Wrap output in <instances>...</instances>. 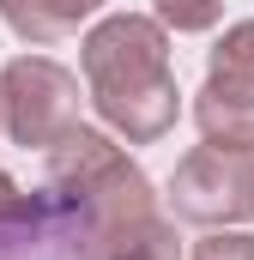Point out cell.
<instances>
[{"label":"cell","instance_id":"obj_1","mask_svg":"<svg viewBox=\"0 0 254 260\" xmlns=\"http://www.w3.org/2000/svg\"><path fill=\"white\" fill-rule=\"evenodd\" d=\"M49 224L73 260H121L164 218L151 212V188L139 164H127L115 139L91 127H67L49 145Z\"/></svg>","mask_w":254,"mask_h":260},{"label":"cell","instance_id":"obj_2","mask_svg":"<svg viewBox=\"0 0 254 260\" xmlns=\"http://www.w3.org/2000/svg\"><path fill=\"white\" fill-rule=\"evenodd\" d=\"M85 79H91V103L115 133L133 145H151L176 127L182 91L170 73V30L157 18L115 12L85 37Z\"/></svg>","mask_w":254,"mask_h":260},{"label":"cell","instance_id":"obj_3","mask_svg":"<svg viewBox=\"0 0 254 260\" xmlns=\"http://www.w3.org/2000/svg\"><path fill=\"white\" fill-rule=\"evenodd\" d=\"M170 212L182 224H248L254 218V151H224V145H200L176 164L170 176Z\"/></svg>","mask_w":254,"mask_h":260},{"label":"cell","instance_id":"obj_4","mask_svg":"<svg viewBox=\"0 0 254 260\" xmlns=\"http://www.w3.org/2000/svg\"><path fill=\"white\" fill-rule=\"evenodd\" d=\"M0 127L18 145H55L67 127H79V79L43 55H18L0 73Z\"/></svg>","mask_w":254,"mask_h":260},{"label":"cell","instance_id":"obj_5","mask_svg":"<svg viewBox=\"0 0 254 260\" xmlns=\"http://www.w3.org/2000/svg\"><path fill=\"white\" fill-rule=\"evenodd\" d=\"M194 121H200V133H206V145L254 151V85L206 79L200 97H194Z\"/></svg>","mask_w":254,"mask_h":260},{"label":"cell","instance_id":"obj_6","mask_svg":"<svg viewBox=\"0 0 254 260\" xmlns=\"http://www.w3.org/2000/svg\"><path fill=\"white\" fill-rule=\"evenodd\" d=\"M103 0H0V18L24 37V43H55L67 30H79Z\"/></svg>","mask_w":254,"mask_h":260},{"label":"cell","instance_id":"obj_7","mask_svg":"<svg viewBox=\"0 0 254 260\" xmlns=\"http://www.w3.org/2000/svg\"><path fill=\"white\" fill-rule=\"evenodd\" d=\"M206 79H224V85H254V18H242V24H230V30H224V43L212 49Z\"/></svg>","mask_w":254,"mask_h":260},{"label":"cell","instance_id":"obj_8","mask_svg":"<svg viewBox=\"0 0 254 260\" xmlns=\"http://www.w3.org/2000/svg\"><path fill=\"white\" fill-rule=\"evenodd\" d=\"M224 12V0H157V24L164 30H212Z\"/></svg>","mask_w":254,"mask_h":260},{"label":"cell","instance_id":"obj_9","mask_svg":"<svg viewBox=\"0 0 254 260\" xmlns=\"http://www.w3.org/2000/svg\"><path fill=\"white\" fill-rule=\"evenodd\" d=\"M194 260H254V236L248 230H212L194 242Z\"/></svg>","mask_w":254,"mask_h":260},{"label":"cell","instance_id":"obj_10","mask_svg":"<svg viewBox=\"0 0 254 260\" xmlns=\"http://www.w3.org/2000/svg\"><path fill=\"white\" fill-rule=\"evenodd\" d=\"M121 260H176V230H170V224H157V230H151L139 248H127Z\"/></svg>","mask_w":254,"mask_h":260}]
</instances>
